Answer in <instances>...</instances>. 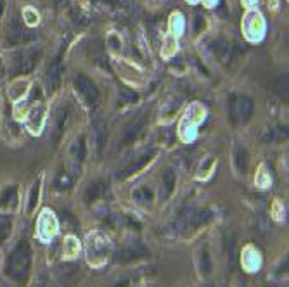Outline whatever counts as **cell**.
<instances>
[{"instance_id": "cell-4", "label": "cell", "mask_w": 289, "mask_h": 287, "mask_svg": "<svg viewBox=\"0 0 289 287\" xmlns=\"http://www.w3.org/2000/svg\"><path fill=\"white\" fill-rule=\"evenodd\" d=\"M75 85H76V88H78V92L83 95V99L88 102V104H94V102L99 101V90L95 88V85L92 83L90 80H88L85 75L76 76Z\"/></svg>"}, {"instance_id": "cell-30", "label": "cell", "mask_w": 289, "mask_h": 287, "mask_svg": "<svg viewBox=\"0 0 289 287\" xmlns=\"http://www.w3.org/2000/svg\"><path fill=\"white\" fill-rule=\"evenodd\" d=\"M201 28H205V18H203V16H198V18H196V31H201Z\"/></svg>"}, {"instance_id": "cell-33", "label": "cell", "mask_w": 289, "mask_h": 287, "mask_svg": "<svg viewBox=\"0 0 289 287\" xmlns=\"http://www.w3.org/2000/svg\"><path fill=\"white\" fill-rule=\"evenodd\" d=\"M38 287H47V286H45V284H40V286H38Z\"/></svg>"}, {"instance_id": "cell-2", "label": "cell", "mask_w": 289, "mask_h": 287, "mask_svg": "<svg viewBox=\"0 0 289 287\" xmlns=\"http://www.w3.org/2000/svg\"><path fill=\"white\" fill-rule=\"evenodd\" d=\"M87 253H88V263L94 266H99L104 261L107 260L111 253V242L101 232L88 235V246H87Z\"/></svg>"}, {"instance_id": "cell-22", "label": "cell", "mask_w": 289, "mask_h": 287, "mask_svg": "<svg viewBox=\"0 0 289 287\" xmlns=\"http://www.w3.org/2000/svg\"><path fill=\"white\" fill-rule=\"evenodd\" d=\"M71 156H73V159H75V161H78V163H80L82 159L85 158V144H83V139L76 140V142L73 144Z\"/></svg>"}, {"instance_id": "cell-24", "label": "cell", "mask_w": 289, "mask_h": 287, "mask_svg": "<svg viewBox=\"0 0 289 287\" xmlns=\"http://www.w3.org/2000/svg\"><path fill=\"white\" fill-rule=\"evenodd\" d=\"M26 87H28L26 82H16V83L9 88V95H11L12 99H21V95L26 92Z\"/></svg>"}, {"instance_id": "cell-29", "label": "cell", "mask_w": 289, "mask_h": 287, "mask_svg": "<svg viewBox=\"0 0 289 287\" xmlns=\"http://www.w3.org/2000/svg\"><path fill=\"white\" fill-rule=\"evenodd\" d=\"M24 18H26V23L28 24H35L38 23V14L33 11V9H24Z\"/></svg>"}, {"instance_id": "cell-28", "label": "cell", "mask_w": 289, "mask_h": 287, "mask_svg": "<svg viewBox=\"0 0 289 287\" xmlns=\"http://www.w3.org/2000/svg\"><path fill=\"white\" fill-rule=\"evenodd\" d=\"M256 184H258L260 187H267L268 185V175H267L265 168L262 166V170H260V173L256 175Z\"/></svg>"}, {"instance_id": "cell-26", "label": "cell", "mask_w": 289, "mask_h": 287, "mask_svg": "<svg viewBox=\"0 0 289 287\" xmlns=\"http://www.w3.org/2000/svg\"><path fill=\"white\" fill-rule=\"evenodd\" d=\"M120 101L122 102H135L137 101V94L130 92L128 88H122V90H120Z\"/></svg>"}, {"instance_id": "cell-11", "label": "cell", "mask_w": 289, "mask_h": 287, "mask_svg": "<svg viewBox=\"0 0 289 287\" xmlns=\"http://www.w3.org/2000/svg\"><path fill=\"white\" fill-rule=\"evenodd\" d=\"M66 120H68V109H61L57 113L56 118V126L52 130V135H50V142L56 145L59 140H61L62 133H64V125H66Z\"/></svg>"}, {"instance_id": "cell-18", "label": "cell", "mask_w": 289, "mask_h": 287, "mask_svg": "<svg viewBox=\"0 0 289 287\" xmlns=\"http://www.w3.org/2000/svg\"><path fill=\"white\" fill-rule=\"evenodd\" d=\"M211 50H213L220 59H227L228 54H230V45H228L227 42H224V40H215Z\"/></svg>"}, {"instance_id": "cell-31", "label": "cell", "mask_w": 289, "mask_h": 287, "mask_svg": "<svg viewBox=\"0 0 289 287\" xmlns=\"http://www.w3.org/2000/svg\"><path fill=\"white\" fill-rule=\"evenodd\" d=\"M57 2H59V4H62V2H66V0H57Z\"/></svg>"}, {"instance_id": "cell-27", "label": "cell", "mask_w": 289, "mask_h": 287, "mask_svg": "<svg viewBox=\"0 0 289 287\" xmlns=\"http://www.w3.org/2000/svg\"><path fill=\"white\" fill-rule=\"evenodd\" d=\"M16 197V189L14 187H11V189H5L4 194H2V197H0V204H9L12 199Z\"/></svg>"}, {"instance_id": "cell-10", "label": "cell", "mask_w": 289, "mask_h": 287, "mask_svg": "<svg viewBox=\"0 0 289 287\" xmlns=\"http://www.w3.org/2000/svg\"><path fill=\"white\" fill-rule=\"evenodd\" d=\"M144 126H145V114H141V116L135 118V120L126 126L125 133H123V140H125V142L133 140L135 137L139 135V133L142 132V130H144Z\"/></svg>"}, {"instance_id": "cell-32", "label": "cell", "mask_w": 289, "mask_h": 287, "mask_svg": "<svg viewBox=\"0 0 289 287\" xmlns=\"http://www.w3.org/2000/svg\"><path fill=\"white\" fill-rule=\"evenodd\" d=\"M0 12H2V0H0Z\"/></svg>"}, {"instance_id": "cell-1", "label": "cell", "mask_w": 289, "mask_h": 287, "mask_svg": "<svg viewBox=\"0 0 289 287\" xmlns=\"http://www.w3.org/2000/svg\"><path fill=\"white\" fill-rule=\"evenodd\" d=\"M30 263H31V254H30V247H28L26 242H21V244L16 246V249L12 251L11 258H9L7 263V273L12 277L14 280H24L30 272Z\"/></svg>"}, {"instance_id": "cell-6", "label": "cell", "mask_w": 289, "mask_h": 287, "mask_svg": "<svg viewBox=\"0 0 289 287\" xmlns=\"http://www.w3.org/2000/svg\"><path fill=\"white\" fill-rule=\"evenodd\" d=\"M156 156V151H149V152H145V154H142V156H139L137 159L133 163H130L128 166L123 170V173L120 175L122 178H125V177H130V175H135V173H139V171L142 170V168H145L149 164V163L152 161V158Z\"/></svg>"}, {"instance_id": "cell-15", "label": "cell", "mask_w": 289, "mask_h": 287, "mask_svg": "<svg viewBox=\"0 0 289 287\" xmlns=\"http://www.w3.org/2000/svg\"><path fill=\"white\" fill-rule=\"evenodd\" d=\"M198 266H199V272H201L203 277H209L211 275V270H213V265H211V256H209L208 249H201L199 251V256H198Z\"/></svg>"}, {"instance_id": "cell-9", "label": "cell", "mask_w": 289, "mask_h": 287, "mask_svg": "<svg viewBox=\"0 0 289 287\" xmlns=\"http://www.w3.org/2000/svg\"><path fill=\"white\" fill-rule=\"evenodd\" d=\"M43 116H45V107L43 106H38L33 107L30 113V120H28V126L33 133H40L43 126Z\"/></svg>"}, {"instance_id": "cell-3", "label": "cell", "mask_w": 289, "mask_h": 287, "mask_svg": "<svg viewBox=\"0 0 289 287\" xmlns=\"http://www.w3.org/2000/svg\"><path fill=\"white\" fill-rule=\"evenodd\" d=\"M38 57H40V52L37 50H24V52L18 54L14 57V71L16 73H28L35 68L37 64Z\"/></svg>"}, {"instance_id": "cell-21", "label": "cell", "mask_w": 289, "mask_h": 287, "mask_svg": "<svg viewBox=\"0 0 289 287\" xmlns=\"http://www.w3.org/2000/svg\"><path fill=\"white\" fill-rule=\"evenodd\" d=\"M59 76H61V66H59V61H56L49 69V82L52 88H56L59 85Z\"/></svg>"}, {"instance_id": "cell-12", "label": "cell", "mask_w": 289, "mask_h": 287, "mask_svg": "<svg viewBox=\"0 0 289 287\" xmlns=\"http://www.w3.org/2000/svg\"><path fill=\"white\" fill-rule=\"evenodd\" d=\"M161 184H163V194L165 197H170L175 190V184H177V175L171 168H166L163 171V177H161Z\"/></svg>"}, {"instance_id": "cell-17", "label": "cell", "mask_w": 289, "mask_h": 287, "mask_svg": "<svg viewBox=\"0 0 289 287\" xmlns=\"http://www.w3.org/2000/svg\"><path fill=\"white\" fill-rule=\"evenodd\" d=\"M234 154H236V166H237V170H239L241 173H244V171H246V166H248V152L244 151V147L237 145Z\"/></svg>"}, {"instance_id": "cell-7", "label": "cell", "mask_w": 289, "mask_h": 287, "mask_svg": "<svg viewBox=\"0 0 289 287\" xmlns=\"http://www.w3.org/2000/svg\"><path fill=\"white\" fill-rule=\"evenodd\" d=\"M142 256H145V251L141 244L123 246L122 249H120L118 256H116V261H118V263H130V261H135Z\"/></svg>"}, {"instance_id": "cell-16", "label": "cell", "mask_w": 289, "mask_h": 287, "mask_svg": "<svg viewBox=\"0 0 289 287\" xmlns=\"http://www.w3.org/2000/svg\"><path fill=\"white\" fill-rule=\"evenodd\" d=\"M152 197H154V194H152V190L149 189L147 185H144V187H139L135 192H133V199L137 201V203H151L152 201Z\"/></svg>"}, {"instance_id": "cell-13", "label": "cell", "mask_w": 289, "mask_h": 287, "mask_svg": "<svg viewBox=\"0 0 289 287\" xmlns=\"http://www.w3.org/2000/svg\"><path fill=\"white\" fill-rule=\"evenodd\" d=\"M9 33H11V42L12 43H23V42H28V40H33L35 38V35H31L30 31H24L23 28L16 23V21L12 23Z\"/></svg>"}, {"instance_id": "cell-14", "label": "cell", "mask_w": 289, "mask_h": 287, "mask_svg": "<svg viewBox=\"0 0 289 287\" xmlns=\"http://www.w3.org/2000/svg\"><path fill=\"white\" fill-rule=\"evenodd\" d=\"M94 142L97 151H103L104 144H106V123L103 120H95L94 123Z\"/></svg>"}, {"instance_id": "cell-8", "label": "cell", "mask_w": 289, "mask_h": 287, "mask_svg": "<svg viewBox=\"0 0 289 287\" xmlns=\"http://www.w3.org/2000/svg\"><path fill=\"white\" fill-rule=\"evenodd\" d=\"M57 230V223L56 218L50 215V211H43L42 218H40V228H38V234L42 239H50Z\"/></svg>"}, {"instance_id": "cell-23", "label": "cell", "mask_w": 289, "mask_h": 287, "mask_svg": "<svg viewBox=\"0 0 289 287\" xmlns=\"http://www.w3.org/2000/svg\"><path fill=\"white\" fill-rule=\"evenodd\" d=\"M11 228H12V223L7 216H0V242L5 241L11 234Z\"/></svg>"}, {"instance_id": "cell-5", "label": "cell", "mask_w": 289, "mask_h": 287, "mask_svg": "<svg viewBox=\"0 0 289 287\" xmlns=\"http://www.w3.org/2000/svg\"><path fill=\"white\" fill-rule=\"evenodd\" d=\"M232 114L236 121H248L253 114V102L248 97L237 99L232 106Z\"/></svg>"}, {"instance_id": "cell-25", "label": "cell", "mask_w": 289, "mask_h": 287, "mask_svg": "<svg viewBox=\"0 0 289 287\" xmlns=\"http://www.w3.org/2000/svg\"><path fill=\"white\" fill-rule=\"evenodd\" d=\"M38 194H40V182H35L33 189H31V192H30V204H28V211L30 213H33V209L37 208Z\"/></svg>"}, {"instance_id": "cell-20", "label": "cell", "mask_w": 289, "mask_h": 287, "mask_svg": "<svg viewBox=\"0 0 289 287\" xmlns=\"http://www.w3.org/2000/svg\"><path fill=\"white\" fill-rule=\"evenodd\" d=\"M106 190H107V187L104 185V184H94V185H92L90 189L87 190V194H85V199H87V201H95L99 196H103Z\"/></svg>"}, {"instance_id": "cell-19", "label": "cell", "mask_w": 289, "mask_h": 287, "mask_svg": "<svg viewBox=\"0 0 289 287\" xmlns=\"http://www.w3.org/2000/svg\"><path fill=\"white\" fill-rule=\"evenodd\" d=\"M80 251V246H78V241L75 237H68L64 241V256L66 258H75Z\"/></svg>"}]
</instances>
